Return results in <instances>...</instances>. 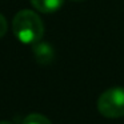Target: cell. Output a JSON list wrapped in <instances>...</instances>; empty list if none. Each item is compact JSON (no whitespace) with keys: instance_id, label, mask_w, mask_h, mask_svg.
<instances>
[{"instance_id":"5b68a950","label":"cell","mask_w":124,"mask_h":124,"mask_svg":"<svg viewBox=\"0 0 124 124\" xmlns=\"http://www.w3.org/2000/svg\"><path fill=\"white\" fill-rule=\"evenodd\" d=\"M23 124H52L48 117H46L41 113H31L24 119Z\"/></svg>"},{"instance_id":"3957f363","label":"cell","mask_w":124,"mask_h":124,"mask_svg":"<svg viewBox=\"0 0 124 124\" xmlns=\"http://www.w3.org/2000/svg\"><path fill=\"white\" fill-rule=\"evenodd\" d=\"M32 52L35 60L40 65H49L55 59V49L48 41H38L32 44Z\"/></svg>"},{"instance_id":"8992f818","label":"cell","mask_w":124,"mask_h":124,"mask_svg":"<svg viewBox=\"0 0 124 124\" xmlns=\"http://www.w3.org/2000/svg\"><path fill=\"white\" fill-rule=\"evenodd\" d=\"M7 30H8V24H7V20L3 15L0 14V38H3L7 33Z\"/></svg>"},{"instance_id":"7a4b0ae2","label":"cell","mask_w":124,"mask_h":124,"mask_svg":"<svg viewBox=\"0 0 124 124\" xmlns=\"http://www.w3.org/2000/svg\"><path fill=\"white\" fill-rule=\"evenodd\" d=\"M97 109L104 117L117 119L124 116V88L112 87L104 91L97 100Z\"/></svg>"},{"instance_id":"277c9868","label":"cell","mask_w":124,"mask_h":124,"mask_svg":"<svg viewBox=\"0 0 124 124\" xmlns=\"http://www.w3.org/2000/svg\"><path fill=\"white\" fill-rule=\"evenodd\" d=\"M64 0H31L33 8L43 14H52L62 8Z\"/></svg>"},{"instance_id":"ba28073f","label":"cell","mask_w":124,"mask_h":124,"mask_svg":"<svg viewBox=\"0 0 124 124\" xmlns=\"http://www.w3.org/2000/svg\"><path fill=\"white\" fill-rule=\"evenodd\" d=\"M72 1H84V0H72Z\"/></svg>"},{"instance_id":"6da1fadb","label":"cell","mask_w":124,"mask_h":124,"mask_svg":"<svg viewBox=\"0 0 124 124\" xmlns=\"http://www.w3.org/2000/svg\"><path fill=\"white\" fill-rule=\"evenodd\" d=\"M12 31L16 39L23 44H35L44 35V24L36 12L22 9L14 16Z\"/></svg>"},{"instance_id":"52a82bcc","label":"cell","mask_w":124,"mask_h":124,"mask_svg":"<svg viewBox=\"0 0 124 124\" xmlns=\"http://www.w3.org/2000/svg\"><path fill=\"white\" fill-rule=\"evenodd\" d=\"M0 124H12L11 121H7V120H3V121H0Z\"/></svg>"}]
</instances>
